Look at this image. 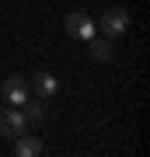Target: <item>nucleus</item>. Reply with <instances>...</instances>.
I'll list each match as a JSON object with an SVG mask.
<instances>
[{
	"label": "nucleus",
	"mask_w": 150,
	"mask_h": 157,
	"mask_svg": "<svg viewBox=\"0 0 150 157\" xmlns=\"http://www.w3.org/2000/svg\"><path fill=\"white\" fill-rule=\"evenodd\" d=\"M126 28H129V14H126V11L112 7V11H105V14H101V32H105L108 39H119Z\"/></svg>",
	"instance_id": "1"
},
{
	"label": "nucleus",
	"mask_w": 150,
	"mask_h": 157,
	"mask_svg": "<svg viewBox=\"0 0 150 157\" xmlns=\"http://www.w3.org/2000/svg\"><path fill=\"white\" fill-rule=\"evenodd\" d=\"M67 32L73 35V39H84V42H91V39H94V21H91L87 14L73 11V14H67Z\"/></svg>",
	"instance_id": "2"
},
{
	"label": "nucleus",
	"mask_w": 150,
	"mask_h": 157,
	"mask_svg": "<svg viewBox=\"0 0 150 157\" xmlns=\"http://www.w3.org/2000/svg\"><path fill=\"white\" fill-rule=\"evenodd\" d=\"M25 129H28V122H25V115L17 112V108H7V112L0 115V133H4V136L14 140V136H21Z\"/></svg>",
	"instance_id": "3"
},
{
	"label": "nucleus",
	"mask_w": 150,
	"mask_h": 157,
	"mask_svg": "<svg viewBox=\"0 0 150 157\" xmlns=\"http://www.w3.org/2000/svg\"><path fill=\"white\" fill-rule=\"evenodd\" d=\"M4 101H11L14 108H21L25 101H28V84L21 77H7L4 80Z\"/></svg>",
	"instance_id": "4"
},
{
	"label": "nucleus",
	"mask_w": 150,
	"mask_h": 157,
	"mask_svg": "<svg viewBox=\"0 0 150 157\" xmlns=\"http://www.w3.org/2000/svg\"><path fill=\"white\" fill-rule=\"evenodd\" d=\"M32 87H35V94L45 101V98L56 94V87H60V84H56V77H52L49 70H39V73H35V80H32Z\"/></svg>",
	"instance_id": "5"
},
{
	"label": "nucleus",
	"mask_w": 150,
	"mask_h": 157,
	"mask_svg": "<svg viewBox=\"0 0 150 157\" xmlns=\"http://www.w3.org/2000/svg\"><path fill=\"white\" fill-rule=\"evenodd\" d=\"M35 154H42V140L39 136H14V157H35Z\"/></svg>",
	"instance_id": "6"
},
{
	"label": "nucleus",
	"mask_w": 150,
	"mask_h": 157,
	"mask_svg": "<svg viewBox=\"0 0 150 157\" xmlns=\"http://www.w3.org/2000/svg\"><path fill=\"white\" fill-rule=\"evenodd\" d=\"M112 42H101V39H91V56L94 59H112Z\"/></svg>",
	"instance_id": "7"
},
{
	"label": "nucleus",
	"mask_w": 150,
	"mask_h": 157,
	"mask_svg": "<svg viewBox=\"0 0 150 157\" xmlns=\"http://www.w3.org/2000/svg\"><path fill=\"white\" fill-rule=\"evenodd\" d=\"M21 108H25V112H21V115H25V122H39V119H42V105H39V101L28 98Z\"/></svg>",
	"instance_id": "8"
}]
</instances>
